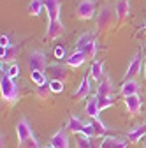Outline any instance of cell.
Returning a JSON list of instances; mask_svg holds the SVG:
<instances>
[{"label":"cell","instance_id":"33","mask_svg":"<svg viewBox=\"0 0 146 148\" xmlns=\"http://www.w3.org/2000/svg\"><path fill=\"white\" fill-rule=\"evenodd\" d=\"M127 146H129V141H123V139H118V138L113 139V148H127Z\"/></svg>","mask_w":146,"mask_h":148},{"label":"cell","instance_id":"17","mask_svg":"<svg viewBox=\"0 0 146 148\" xmlns=\"http://www.w3.org/2000/svg\"><path fill=\"white\" fill-rule=\"evenodd\" d=\"M85 127H86V123H85L83 120H79L78 116H70L69 122H67V127H65V129H67L69 132H74V134H83Z\"/></svg>","mask_w":146,"mask_h":148},{"label":"cell","instance_id":"30","mask_svg":"<svg viewBox=\"0 0 146 148\" xmlns=\"http://www.w3.org/2000/svg\"><path fill=\"white\" fill-rule=\"evenodd\" d=\"M20 148H41V146H39V141L35 139V136H32V138H28L27 141L20 143Z\"/></svg>","mask_w":146,"mask_h":148},{"label":"cell","instance_id":"26","mask_svg":"<svg viewBox=\"0 0 146 148\" xmlns=\"http://www.w3.org/2000/svg\"><path fill=\"white\" fill-rule=\"evenodd\" d=\"M35 94H37V97L39 99H42V101H48L49 97H51V88H49V83L48 85H42V86H37V90H35Z\"/></svg>","mask_w":146,"mask_h":148},{"label":"cell","instance_id":"34","mask_svg":"<svg viewBox=\"0 0 146 148\" xmlns=\"http://www.w3.org/2000/svg\"><path fill=\"white\" fill-rule=\"evenodd\" d=\"M53 53H55V57H57L58 60H62V58L65 57V49H63L62 46H57V48H55V51H53Z\"/></svg>","mask_w":146,"mask_h":148},{"label":"cell","instance_id":"36","mask_svg":"<svg viewBox=\"0 0 146 148\" xmlns=\"http://www.w3.org/2000/svg\"><path fill=\"white\" fill-rule=\"evenodd\" d=\"M143 143H144V148H146V136L143 138Z\"/></svg>","mask_w":146,"mask_h":148},{"label":"cell","instance_id":"12","mask_svg":"<svg viewBox=\"0 0 146 148\" xmlns=\"http://www.w3.org/2000/svg\"><path fill=\"white\" fill-rule=\"evenodd\" d=\"M137 92H139V83L136 79H130V81H123V85L120 88V95L125 99L130 95H137Z\"/></svg>","mask_w":146,"mask_h":148},{"label":"cell","instance_id":"37","mask_svg":"<svg viewBox=\"0 0 146 148\" xmlns=\"http://www.w3.org/2000/svg\"><path fill=\"white\" fill-rule=\"evenodd\" d=\"M144 76H146V62H144Z\"/></svg>","mask_w":146,"mask_h":148},{"label":"cell","instance_id":"27","mask_svg":"<svg viewBox=\"0 0 146 148\" xmlns=\"http://www.w3.org/2000/svg\"><path fill=\"white\" fill-rule=\"evenodd\" d=\"M76 146L78 148H92V138H88L85 134H78L76 138Z\"/></svg>","mask_w":146,"mask_h":148},{"label":"cell","instance_id":"38","mask_svg":"<svg viewBox=\"0 0 146 148\" xmlns=\"http://www.w3.org/2000/svg\"><path fill=\"white\" fill-rule=\"evenodd\" d=\"M44 148H53V146H51V145H49V146H44Z\"/></svg>","mask_w":146,"mask_h":148},{"label":"cell","instance_id":"28","mask_svg":"<svg viewBox=\"0 0 146 148\" xmlns=\"http://www.w3.org/2000/svg\"><path fill=\"white\" fill-rule=\"evenodd\" d=\"M20 72H21V69H20V65H18V64H11L9 67H7V76L11 78V79H14V78H18V76H20Z\"/></svg>","mask_w":146,"mask_h":148},{"label":"cell","instance_id":"40","mask_svg":"<svg viewBox=\"0 0 146 148\" xmlns=\"http://www.w3.org/2000/svg\"><path fill=\"white\" fill-rule=\"evenodd\" d=\"M144 35H146V32H144Z\"/></svg>","mask_w":146,"mask_h":148},{"label":"cell","instance_id":"5","mask_svg":"<svg viewBox=\"0 0 146 148\" xmlns=\"http://www.w3.org/2000/svg\"><path fill=\"white\" fill-rule=\"evenodd\" d=\"M141 67H143L141 53H136V55H134V58H132V60H130V64H129V69H127L125 76H123V81H130V79H134L137 74L141 72Z\"/></svg>","mask_w":146,"mask_h":148},{"label":"cell","instance_id":"10","mask_svg":"<svg viewBox=\"0 0 146 148\" xmlns=\"http://www.w3.org/2000/svg\"><path fill=\"white\" fill-rule=\"evenodd\" d=\"M90 92H92V78L85 76L83 81H81V85H79V88L74 92L72 99H74V101H81V99H85V97L90 95Z\"/></svg>","mask_w":146,"mask_h":148},{"label":"cell","instance_id":"20","mask_svg":"<svg viewBox=\"0 0 146 148\" xmlns=\"http://www.w3.org/2000/svg\"><path fill=\"white\" fill-rule=\"evenodd\" d=\"M85 60H86V55L83 53V51H74L70 55V57L67 58V65L69 67H79V65H83L85 64Z\"/></svg>","mask_w":146,"mask_h":148},{"label":"cell","instance_id":"23","mask_svg":"<svg viewBox=\"0 0 146 148\" xmlns=\"http://www.w3.org/2000/svg\"><path fill=\"white\" fill-rule=\"evenodd\" d=\"M95 39L93 37V34H90V32H85V34H81L79 35V39H78V42H76V51H81L88 42H92Z\"/></svg>","mask_w":146,"mask_h":148},{"label":"cell","instance_id":"25","mask_svg":"<svg viewBox=\"0 0 146 148\" xmlns=\"http://www.w3.org/2000/svg\"><path fill=\"white\" fill-rule=\"evenodd\" d=\"M30 78L32 81L37 85V86H42V85H48V79H46V72H41V71H33L30 72Z\"/></svg>","mask_w":146,"mask_h":148},{"label":"cell","instance_id":"29","mask_svg":"<svg viewBox=\"0 0 146 148\" xmlns=\"http://www.w3.org/2000/svg\"><path fill=\"white\" fill-rule=\"evenodd\" d=\"M49 88H51L53 94H62V92H63V81L51 79V81H49Z\"/></svg>","mask_w":146,"mask_h":148},{"label":"cell","instance_id":"3","mask_svg":"<svg viewBox=\"0 0 146 148\" xmlns=\"http://www.w3.org/2000/svg\"><path fill=\"white\" fill-rule=\"evenodd\" d=\"M27 65H28L30 72H33V71L44 72V69L49 65L46 51H42V49H33V51L28 55V58H27Z\"/></svg>","mask_w":146,"mask_h":148},{"label":"cell","instance_id":"24","mask_svg":"<svg viewBox=\"0 0 146 148\" xmlns=\"http://www.w3.org/2000/svg\"><path fill=\"white\" fill-rule=\"evenodd\" d=\"M81 51L86 55V58H88V60H93V58H95V55H97V41L93 39L92 42H88Z\"/></svg>","mask_w":146,"mask_h":148},{"label":"cell","instance_id":"32","mask_svg":"<svg viewBox=\"0 0 146 148\" xmlns=\"http://www.w3.org/2000/svg\"><path fill=\"white\" fill-rule=\"evenodd\" d=\"M113 139H115L113 136H107V138H104L99 148H113Z\"/></svg>","mask_w":146,"mask_h":148},{"label":"cell","instance_id":"2","mask_svg":"<svg viewBox=\"0 0 146 148\" xmlns=\"http://www.w3.org/2000/svg\"><path fill=\"white\" fill-rule=\"evenodd\" d=\"M116 20H118V16H116L115 7L109 5V4L102 5L100 11L97 12V32H106V30H109V28L115 25Z\"/></svg>","mask_w":146,"mask_h":148},{"label":"cell","instance_id":"16","mask_svg":"<svg viewBox=\"0 0 146 148\" xmlns=\"http://www.w3.org/2000/svg\"><path fill=\"white\" fill-rule=\"evenodd\" d=\"M104 76H106V72H104V62L95 60L92 64V69H90V78H92L93 81H97V83H100L104 79Z\"/></svg>","mask_w":146,"mask_h":148},{"label":"cell","instance_id":"11","mask_svg":"<svg viewBox=\"0 0 146 148\" xmlns=\"http://www.w3.org/2000/svg\"><path fill=\"white\" fill-rule=\"evenodd\" d=\"M123 102H125V106H127V111H129L132 116H137V115L141 113V106H143V102H141V97H139V95L125 97Z\"/></svg>","mask_w":146,"mask_h":148},{"label":"cell","instance_id":"21","mask_svg":"<svg viewBox=\"0 0 146 148\" xmlns=\"http://www.w3.org/2000/svg\"><path fill=\"white\" fill-rule=\"evenodd\" d=\"M144 136H146V123H143V125L136 127L134 131H130L129 136H127V139H129V143H137V141H141Z\"/></svg>","mask_w":146,"mask_h":148},{"label":"cell","instance_id":"35","mask_svg":"<svg viewBox=\"0 0 146 148\" xmlns=\"http://www.w3.org/2000/svg\"><path fill=\"white\" fill-rule=\"evenodd\" d=\"M0 46H2V48H9V46H12L7 35H2V37H0Z\"/></svg>","mask_w":146,"mask_h":148},{"label":"cell","instance_id":"6","mask_svg":"<svg viewBox=\"0 0 146 148\" xmlns=\"http://www.w3.org/2000/svg\"><path fill=\"white\" fill-rule=\"evenodd\" d=\"M63 34H65V27H63L62 20L49 21L48 30H46V39L48 41H55V39H58V37H62Z\"/></svg>","mask_w":146,"mask_h":148},{"label":"cell","instance_id":"31","mask_svg":"<svg viewBox=\"0 0 146 148\" xmlns=\"http://www.w3.org/2000/svg\"><path fill=\"white\" fill-rule=\"evenodd\" d=\"M97 101H99V109H100V111L111 108V106L115 104V99H99V97H97Z\"/></svg>","mask_w":146,"mask_h":148},{"label":"cell","instance_id":"15","mask_svg":"<svg viewBox=\"0 0 146 148\" xmlns=\"http://www.w3.org/2000/svg\"><path fill=\"white\" fill-rule=\"evenodd\" d=\"M99 113H100V109H99V101H97V95L95 97H90L88 99V102H86V115L92 118V120H100V116H99Z\"/></svg>","mask_w":146,"mask_h":148},{"label":"cell","instance_id":"22","mask_svg":"<svg viewBox=\"0 0 146 148\" xmlns=\"http://www.w3.org/2000/svg\"><path fill=\"white\" fill-rule=\"evenodd\" d=\"M42 11H44V0H30V4H28L30 16H41Z\"/></svg>","mask_w":146,"mask_h":148},{"label":"cell","instance_id":"39","mask_svg":"<svg viewBox=\"0 0 146 148\" xmlns=\"http://www.w3.org/2000/svg\"><path fill=\"white\" fill-rule=\"evenodd\" d=\"M144 27H146V20H144Z\"/></svg>","mask_w":146,"mask_h":148},{"label":"cell","instance_id":"19","mask_svg":"<svg viewBox=\"0 0 146 148\" xmlns=\"http://www.w3.org/2000/svg\"><path fill=\"white\" fill-rule=\"evenodd\" d=\"M115 11H116L118 20H125V18L130 14V4H129V0H118L116 5H115Z\"/></svg>","mask_w":146,"mask_h":148},{"label":"cell","instance_id":"18","mask_svg":"<svg viewBox=\"0 0 146 148\" xmlns=\"http://www.w3.org/2000/svg\"><path fill=\"white\" fill-rule=\"evenodd\" d=\"M18 53H20V46H9V48H2L0 49V58H2V64L5 62H12L16 57H18Z\"/></svg>","mask_w":146,"mask_h":148},{"label":"cell","instance_id":"1","mask_svg":"<svg viewBox=\"0 0 146 148\" xmlns=\"http://www.w3.org/2000/svg\"><path fill=\"white\" fill-rule=\"evenodd\" d=\"M0 92H2V99L7 106H14L20 101V86L7 74H2V78H0Z\"/></svg>","mask_w":146,"mask_h":148},{"label":"cell","instance_id":"7","mask_svg":"<svg viewBox=\"0 0 146 148\" xmlns=\"http://www.w3.org/2000/svg\"><path fill=\"white\" fill-rule=\"evenodd\" d=\"M44 9L48 12L49 21L60 20V12H62V0H44Z\"/></svg>","mask_w":146,"mask_h":148},{"label":"cell","instance_id":"4","mask_svg":"<svg viewBox=\"0 0 146 148\" xmlns=\"http://www.w3.org/2000/svg\"><path fill=\"white\" fill-rule=\"evenodd\" d=\"M97 12V4L95 0H79L78 2V7H76V16L78 20L81 21H88L92 20Z\"/></svg>","mask_w":146,"mask_h":148},{"label":"cell","instance_id":"8","mask_svg":"<svg viewBox=\"0 0 146 148\" xmlns=\"http://www.w3.org/2000/svg\"><path fill=\"white\" fill-rule=\"evenodd\" d=\"M16 134H18V141H20V143H23V141H27L28 138L33 136L32 125L28 123L27 118H21L20 122H18V125H16Z\"/></svg>","mask_w":146,"mask_h":148},{"label":"cell","instance_id":"14","mask_svg":"<svg viewBox=\"0 0 146 148\" xmlns=\"http://www.w3.org/2000/svg\"><path fill=\"white\" fill-rule=\"evenodd\" d=\"M51 146L53 148H69V138L65 131H58L51 136Z\"/></svg>","mask_w":146,"mask_h":148},{"label":"cell","instance_id":"13","mask_svg":"<svg viewBox=\"0 0 146 148\" xmlns=\"http://www.w3.org/2000/svg\"><path fill=\"white\" fill-rule=\"evenodd\" d=\"M49 74H51L53 79H58V81H63V83H65V79L69 78L67 67L58 65V64H51V65H49Z\"/></svg>","mask_w":146,"mask_h":148},{"label":"cell","instance_id":"9","mask_svg":"<svg viewBox=\"0 0 146 148\" xmlns=\"http://www.w3.org/2000/svg\"><path fill=\"white\" fill-rule=\"evenodd\" d=\"M113 83H111V78L109 76H104V79L99 83V86H97V97L99 99H109L111 97V94H113Z\"/></svg>","mask_w":146,"mask_h":148}]
</instances>
